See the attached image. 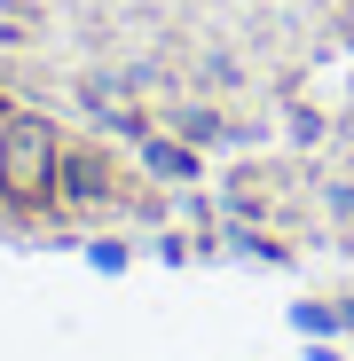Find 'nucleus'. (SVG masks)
<instances>
[{
  "mask_svg": "<svg viewBox=\"0 0 354 361\" xmlns=\"http://www.w3.org/2000/svg\"><path fill=\"white\" fill-rule=\"evenodd\" d=\"M0 189L16 204H40L55 189V134L40 118H8V126H0Z\"/></svg>",
  "mask_w": 354,
  "mask_h": 361,
  "instance_id": "1",
  "label": "nucleus"
}]
</instances>
